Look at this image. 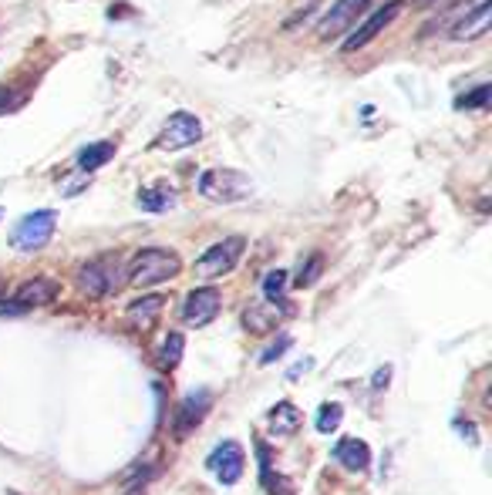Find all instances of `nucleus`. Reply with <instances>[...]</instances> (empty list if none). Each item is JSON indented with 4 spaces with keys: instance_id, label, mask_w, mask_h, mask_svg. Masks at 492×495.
I'll list each match as a JSON object with an SVG mask.
<instances>
[{
    "instance_id": "22",
    "label": "nucleus",
    "mask_w": 492,
    "mask_h": 495,
    "mask_svg": "<svg viewBox=\"0 0 492 495\" xmlns=\"http://www.w3.org/2000/svg\"><path fill=\"white\" fill-rule=\"evenodd\" d=\"M284 290H287V270H270L267 280H263L267 304H284Z\"/></svg>"
},
{
    "instance_id": "25",
    "label": "nucleus",
    "mask_w": 492,
    "mask_h": 495,
    "mask_svg": "<svg viewBox=\"0 0 492 495\" xmlns=\"http://www.w3.org/2000/svg\"><path fill=\"white\" fill-rule=\"evenodd\" d=\"M486 104H489V85H479L469 95H462L456 102V108L458 112H472V108H486Z\"/></svg>"
},
{
    "instance_id": "26",
    "label": "nucleus",
    "mask_w": 492,
    "mask_h": 495,
    "mask_svg": "<svg viewBox=\"0 0 492 495\" xmlns=\"http://www.w3.org/2000/svg\"><path fill=\"white\" fill-rule=\"evenodd\" d=\"M27 102V91H18V88H0V115H7V112H18L20 104Z\"/></svg>"
},
{
    "instance_id": "10",
    "label": "nucleus",
    "mask_w": 492,
    "mask_h": 495,
    "mask_svg": "<svg viewBox=\"0 0 492 495\" xmlns=\"http://www.w3.org/2000/svg\"><path fill=\"white\" fill-rule=\"evenodd\" d=\"M209 408H213V391L199 388V391L186 394L183 405L172 414V431H176V438H186L189 431H196V425H203V418Z\"/></svg>"
},
{
    "instance_id": "17",
    "label": "nucleus",
    "mask_w": 492,
    "mask_h": 495,
    "mask_svg": "<svg viewBox=\"0 0 492 495\" xmlns=\"http://www.w3.org/2000/svg\"><path fill=\"white\" fill-rule=\"evenodd\" d=\"M284 313L287 310L280 307V304H254V307L243 313V324H246V330H254V334H270V330H277Z\"/></svg>"
},
{
    "instance_id": "20",
    "label": "nucleus",
    "mask_w": 492,
    "mask_h": 495,
    "mask_svg": "<svg viewBox=\"0 0 492 495\" xmlns=\"http://www.w3.org/2000/svg\"><path fill=\"white\" fill-rule=\"evenodd\" d=\"M112 159H115V142H91V145H85L78 152V169L95 172L102 169V166H108Z\"/></svg>"
},
{
    "instance_id": "4",
    "label": "nucleus",
    "mask_w": 492,
    "mask_h": 495,
    "mask_svg": "<svg viewBox=\"0 0 492 495\" xmlns=\"http://www.w3.org/2000/svg\"><path fill=\"white\" fill-rule=\"evenodd\" d=\"M54 226H58V213H54V209H37V213H27V216L14 226V233H11V246L20 250V253H37V250H44V246L51 243Z\"/></svg>"
},
{
    "instance_id": "7",
    "label": "nucleus",
    "mask_w": 492,
    "mask_h": 495,
    "mask_svg": "<svg viewBox=\"0 0 492 495\" xmlns=\"http://www.w3.org/2000/svg\"><path fill=\"white\" fill-rule=\"evenodd\" d=\"M243 250H246V239H243V236H230V239H220V243H213V246L206 250L203 257L196 259V274L203 276V280H216V276H226L239 263Z\"/></svg>"
},
{
    "instance_id": "14",
    "label": "nucleus",
    "mask_w": 492,
    "mask_h": 495,
    "mask_svg": "<svg viewBox=\"0 0 492 495\" xmlns=\"http://www.w3.org/2000/svg\"><path fill=\"white\" fill-rule=\"evenodd\" d=\"M162 307H166V297H159V293H152V297H138V300H132L129 310H125V321H129V327H136V330H149V327H155Z\"/></svg>"
},
{
    "instance_id": "21",
    "label": "nucleus",
    "mask_w": 492,
    "mask_h": 495,
    "mask_svg": "<svg viewBox=\"0 0 492 495\" xmlns=\"http://www.w3.org/2000/svg\"><path fill=\"white\" fill-rule=\"evenodd\" d=\"M183 351H186V337L179 334V330H172L166 344H162V351H159V364L166 367V371H176L179 367V360H183Z\"/></svg>"
},
{
    "instance_id": "11",
    "label": "nucleus",
    "mask_w": 492,
    "mask_h": 495,
    "mask_svg": "<svg viewBox=\"0 0 492 495\" xmlns=\"http://www.w3.org/2000/svg\"><path fill=\"white\" fill-rule=\"evenodd\" d=\"M220 304L223 297L216 287H196V290L186 297V304H183V321L189 327H206L216 321V313H220Z\"/></svg>"
},
{
    "instance_id": "28",
    "label": "nucleus",
    "mask_w": 492,
    "mask_h": 495,
    "mask_svg": "<svg viewBox=\"0 0 492 495\" xmlns=\"http://www.w3.org/2000/svg\"><path fill=\"white\" fill-rule=\"evenodd\" d=\"M388 377H391V367L388 364H385V367H378V371H374V391H385V388H388Z\"/></svg>"
},
{
    "instance_id": "8",
    "label": "nucleus",
    "mask_w": 492,
    "mask_h": 495,
    "mask_svg": "<svg viewBox=\"0 0 492 495\" xmlns=\"http://www.w3.org/2000/svg\"><path fill=\"white\" fill-rule=\"evenodd\" d=\"M368 4H371V0H334V4L327 7V14L321 18V24H317V37H321V41H334V37H340L344 31L357 27V24H361V14L368 11Z\"/></svg>"
},
{
    "instance_id": "13",
    "label": "nucleus",
    "mask_w": 492,
    "mask_h": 495,
    "mask_svg": "<svg viewBox=\"0 0 492 495\" xmlns=\"http://www.w3.org/2000/svg\"><path fill=\"white\" fill-rule=\"evenodd\" d=\"M492 27V0H479L472 11L465 14V18H458L452 24V41H479V37H486Z\"/></svg>"
},
{
    "instance_id": "30",
    "label": "nucleus",
    "mask_w": 492,
    "mask_h": 495,
    "mask_svg": "<svg viewBox=\"0 0 492 495\" xmlns=\"http://www.w3.org/2000/svg\"><path fill=\"white\" fill-rule=\"evenodd\" d=\"M415 4H418V7H432V4H435V0H415Z\"/></svg>"
},
{
    "instance_id": "16",
    "label": "nucleus",
    "mask_w": 492,
    "mask_h": 495,
    "mask_svg": "<svg viewBox=\"0 0 492 495\" xmlns=\"http://www.w3.org/2000/svg\"><path fill=\"white\" fill-rule=\"evenodd\" d=\"M334 459L338 465H344L348 472H364L371 465V448L361 442V438H340L334 445Z\"/></svg>"
},
{
    "instance_id": "12",
    "label": "nucleus",
    "mask_w": 492,
    "mask_h": 495,
    "mask_svg": "<svg viewBox=\"0 0 492 495\" xmlns=\"http://www.w3.org/2000/svg\"><path fill=\"white\" fill-rule=\"evenodd\" d=\"M58 293H61V287H58L54 280H48V276H35V280L20 283L18 290H14L11 304L18 307V313H27V310H35V307H48V304H54Z\"/></svg>"
},
{
    "instance_id": "5",
    "label": "nucleus",
    "mask_w": 492,
    "mask_h": 495,
    "mask_svg": "<svg viewBox=\"0 0 492 495\" xmlns=\"http://www.w3.org/2000/svg\"><path fill=\"white\" fill-rule=\"evenodd\" d=\"M402 14H405V0H388L385 7H378V11H374L371 18H364L361 24H357L355 31L348 35V41H344V48H340V51H344V54L364 51L374 37L381 35L385 27H391V24L402 18Z\"/></svg>"
},
{
    "instance_id": "18",
    "label": "nucleus",
    "mask_w": 492,
    "mask_h": 495,
    "mask_svg": "<svg viewBox=\"0 0 492 495\" xmlns=\"http://www.w3.org/2000/svg\"><path fill=\"white\" fill-rule=\"evenodd\" d=\"M176 203H179V196L169 186H145L138 192V209H145V213H169L176 209Z\"/></svg>"
},
{
    "instance_id": "3",
    "label": "nucleus",
    "mask_w": 492,
    "mask_h": 495,
    "mask_svg": "<svg viewBox=\"0 0 492 495\" xmlns=\"http://www.w3.org/2000/svg\"><path fill=\"white\" fill-rule=\"evenodd\" d=\"M78 290L91 297V300H102V297H112V293L121 287V263L119 257H98L88 259L85 267H78Z\"/></svg>"
},
{
    "instance_id": "6",
    "label": "nucleus",
    "mask_w": 492,
    "mask_h": 495,
    "mask_svg": "<svg viewBox=\"0 0 492 495\" xmlns=\"http://www.w3.org/2000/svg\"><path fill=\"white\" fill-rule=\"evenodd\" d=\"M199 138H203V121L196 119V115H189V112H172L166 125H162V132L155 135V149L179 152V149L196 145Z\"/></svg>"
},
{
    "instance_id": "24",
    "label": "nucleus",
    "mask_w": 492,
    "mask_h": 495,
    "mask_svg": "<svg viewBox=\"0 0 492 495\" xmlns=\"http://www.w3.org/2000/svg\"><path fill=\"white\" fill-rule=\"evenodd\" d=\"M321 270H324V257L321 253H314V257L307 259V263H301V270H297V287H314L317 283V276H321Z\"/></svg>"
},
{
    "instance_id": "1",
    "label": "nucleus",
    "mask_w": 492,
    "mask_h": 495,
    "mask_svg": "<svg viewBox=\"0 0 492 495\" xmlns=\"http://www.w3.org/2000/svg\"><path fill=\"white\" fill-rule=\"evenodd\" d=\"M179 270H183L179 253L162 250V246H145V250H138L136 257H132L125 280L132 287H138V290H145V287H159V283H166L172 276H179Z\"/></svg>"
},
{
    "instance_id": "29",
    "label": "nucleus",
    "mask_w": 492,
    "mask_h": 495,
    "mask_svg": "<svg viewBox=\"0 0 492 495\" xmlns=\"http://www.w3.org/2000/svg\"><path fill=\"white\" fill-rule=\"evenodd\" d=\"M458 425V431H462V435H469V442H475V428L472 425H462V422H456Z\"/></svg>"
},
{
    "instance_id": "23",
    "label": "nucleus",
    "mask_w": 492,
    "mask_h": 495,
    "mask_svg": "<svg viewBox=\"0 0 492 495\" xmlns=\"http://www.w3.org/2000/svg\"><path fill=\"white\" fill-rule=\"evenodd\" d=\"M340 422H344V408H340V405H321V411H317V431H321V435L338 431Z\"/></svg>"
},
{
    "instance_id": "15",
    "label": "nucleus",
    "mask_w": 492,
    "mask_h": 495,
    "mask_svg": "<svg viewBox=\"0 0 492 495\" xmlns=\"http://www.w3.org/2000/svg\"><path fill=\"white\" fill-rule=\"evenodd\" d=\"M267 425L277 438H293L301 425H304V418H301V411L297 405H290V401H280V405H273L270 414H267Z\"/></svg>"
},
{
    "instance_id": "19",
    "label": "nucleus",
    "mask_w": 492,
    "mask_h": 495,
    "mask_svg": "<svg viewBox=\"0 0 492 495\" xmlns=\"http://www.w3.org/2000/svg\"><path fill=\"white\" fill-rule=\"evenodd\" d=\"M256 455H260V485H263V492L267 495H293V482H290V478L273 476L270 455H267V448H263V445L256 448Z\"/></svg>"
},
{
    "instance_id": "2",
    "label": "nucleus",
    "mask_w": 492,
    "mask_h": 495,
    "mask_svg": "<svg viewBox=\"0 0 492 495\" xmlns=\"http://www.w3.org/2000/svg\"><path fill=\"white\" fill-rule=\"evenodd\" d=\"M199 196L209 199V203H243V199H250L254 196V179L246 175V172L239 169H206L199 175Z\"/></svg>"
},
{
    "instance_id": "27",
    "label": "nucleus",
    "mask_w": 492,
    "mask_h": 495,
    "mask_svg": "<svg viewBox=\"0 0 492 495\" xmlns=\"http://www.w3.org/2000/svg\"><path fill=\"white\" fill-rule=\"evenodd\" d=\"M290 344H293V337H287V334H284V337H280V341L277 344H270V347H267V351H263V358H260V364H273V360L280 358V354H284V351H287Z\"/></svg>"
},
{
    "instance_id": "9",
    "label": "nucleus",
    "mask_w": 492,
    "mask_h": 495,
    "mask_svg": "<svg viewBox=\"0 0 492 495\" xmlns=\"http://www.w3.org/2000/svg\"><path fill=\"white\" fill-rule=\"evenodd\" d=\"M243 465H246V455L237 442H220L206 459V468L216 476L220 485H237L243 478Z\"/></svg>"
}]
</instances>
